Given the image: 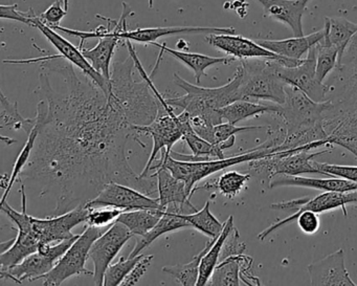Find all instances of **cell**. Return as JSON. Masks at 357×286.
<instances>
[{
	"label": "cell",
	"mask_w": 357,
	"mask_h": 286,
	"mask_svg": "<svg viewBox=\"0 0 357 286\" xmlns=\"http://www.w3.org/2000/svg\"><path fill=\"white\" fill-rule=\"evenodd\" d=\"M326 100L340 114L357 118V38L353 37L335 68ZM325 100V101H326Z\"/></svg>",
	"instance_id": "cell-8"
},
{
	"label": "cell",
	"mask_w": 357,
	"mask_h": 286,
	"mask_svg": "<svg viewBox=\"0 0 357 286\" xmlns=\"http://www.w3.org/2000/svg\"><path fill=\"white\" fill-rule=\"evenodd\" d=\"M354 37H356V38H357V33H356V34H355V36H354Z\"/></svg>",
	"instance_id": "cell-49"
},
{
	"label": "cell",
	"mask_w": 357,
	"mask_h": 286,
	"mask_svg": "<svg viewBox=\"0 0 357 286\" xmlns=\"http://www.w3.org/2000/svg\"><path fill=\"white\" fill-rule=\"evenodd\" d=\"M239 238V231H238L237 227H234L229 235L227 236L225 244H223L220 261L225 260L229 257L243 254L244 250H246V244L244 242H240Z\"/></svg>",
	"instance_id": "cell-41"
},
{
	"label": "cell",
	"mask_w": 357,
	"mask_h": 286,
	"mask_svg": "<svg viewBox=\"0 0 357 286\" xmlns=\"http://www.w3.org/2000/svg\"><path fill=\"white\" fill-rule=\"evenodd\" d=\"M123 212H126V211L112 208V206L91 208L86 225L97 227H108V225H112Z\"/></svg>",
	"instance_id": "cell-39"
},
{
	"label": "cell",
	"mask_w": 357,
	"mask_h": 286,
	"mask_svg": "<svg viewBox=\"0 0 357 286\" xmlns=\"http://www.w3.org/2000/svg\"><path fill=\"white\" fill-rule=\"evenodd\" d=\"M263 7L264 17L286 24L294 36H304L303 15L310 0H257Z\"/></svg>",
	"instance_id": "cell-23"
},
{
	"label": "cell",
	"mask_w": 357,
	"mask_h": 286,
	"mask_svg": "<svg viewBox=\"0 0 357 286\" xmlns=\"http://www.w3.org/2000/svg\"><path fill=\"white\" fill-rule=\"evenodd\" d=\"M349 204H357V191L325 192V193L319 194V195L315 196L314 198H309L306 204L298 212L294 213L291 216L287 217L283 220L278 221L275 225H271V227L261 232L258 235V239H266L273 232L294 223L296 217L303 211H313V212L319 214V213L342 208L344 215H347L346 206H349Z\"/></svg>",
	"instance_id": "cell-19"
},
{
	"label": "cell",
	"mask_w": 357,
	"mask_h": 286,
	"mask_svg": "<svg viewBox=\"0 0 357 286\" xmlns=\"http://www.w3.org/2000/svg\"><path fill=\"white\" fill-rule=\"evenodd\" d=\"M18 181L20 183L22 193V212H17L7 202L0 204L1 211L11 219L18 229L17 237L11 248L0 255L1 271L15 266L26 257L37 252L40 246V239L33 225L32 216L26 213V185L22 183V179H18Z\"/></svg>",
	"instance_id": "cell-9"
},
{
	"label": "cell",
	"mask_w": 357,
	"mask_h": 286,
	"mask_svg": "<svg viewBox=\"0 0 357 286\" xmlns=\"http://www.w3.org/2000/svg\"><path fill=\"white\" fill-rule=\"evenodd\" d=\"M149 8H153V0H149Z\"/></svg>",
	"instance_id": "cell-48"
},
{
	"label": "cell",
	"mask_w": 357,
	"mask_h": 286,
	"mask_svg": "<svg viewBox=\"0 0 357 286\" xmlns=\"http://www.w3.org/2000/svg\"><path fill=\"white\" fill-rule=\"evenodd\" d=\"M309 197L298 198V200H289V202H277V204H271V208L277 211H294L298 212L305 204Z\"/></svg>",
	"instance_id": "cell-46"
},
{
	"label": "cell",
	"mask_w": 357,
	"mask_h": 286,
	"mask_svg": "<svg viewBox=\"0 0 357 286\" xmlns=\"http://www.w3.org/2000/svg\"><path fill=\"white\" fill-rule=\"evenodd\" d=\"M86 208H112L124 211L141 210V209H164L160 206V198H152L139 190L119 183L106 185L93 200L85 204Z\"/></svg>",
	"instance_id": "cell-14"
},
{
	"label": "cell",
	"mask_w": 357,
	"mask_h": 286,
	"mask_svg": "<svg viewBox=\"0 0 357 286\" xmlns=\"http://www.w3.org/2000/svg\"><path fill=\"white\" fill-rule=\"evenodd\" d=\"M109 227H97L87 225L85 231L80 234L70 246L66 254L60 258L57 264L50 273L41 278L43 285H61L63 282L74 276L93 275V271H89L85 266L89 259V250L93 242Z\"/></svg>",
	"instance_id": "cell-11"
},
{
	"label": "cell",
	"mask_w": 357,
	"mask_h": 286,
	"mask_svg": "<svg viewBox=\"0 0 357 286\" xmlns=\"http://www.w3.org/2000/svg\"><path fill=\"white\" fill-rule=\"evenodd\" d=\"M252 175L242 174L237 171H229L219 177L217 181L216 187L220 192L221 195L227 198H234L245 188L246 183L250 181Z\"/></svg>",
	"instance_id": "cell-37"
},
{
	"label": "cell",
	"mask_w": 357,
	"mask_h": 286,
	"mask_svg": "<svg viewBox=\"0 0 357 286\" xmlns=\"http://www.w3.org/2000/svg\"><path fill=\"white\" fill-rule=\"evenodd\" d=\"M324 29L326 38L332 45L337 47L340 62L347 47L357 33V24L342 17H326Z\"/></svg>",
	"instance_id": "cell-30"
},
{
	"label": "cell",
	"mask_w": 357,
	"mask_h": 286,
	"mask_svg": "<svg viewBox=\"0 0 357 286\" xmlns=\"http://www.w3.org/2000/svg\"><path fill=\"white\" fill-rule=\"evenodd\" d=\"M215 239L208 240L204 246V250L199 252V254L193 257L189 263L185 264L169 265V266L162 267V271L172 276L177 280L181 285H197L198 277H199L200 264H202V258H204L208 248L214 243Z\"/></svg>",
	"instance_id": "cell-33"
},
{
	"label": "cell",
	"mask_w": 357,
	"mask_h": 286,
	"mask_svg": "<svg viewBox=\"0 0 357 286\" xmlns=\"http://www.w3.org/2000/svg\"><path fill=\"white\" fill-rule=\"evenodd\" d=\"M132 237V234L123 223L114 221L93 242L89 250V259L93 263V277L96 285H103L104 276L112 260Z\"/></svg>",
	"instance_id": "cell-13"
},
{
	"label": "cell",
	"mask_w": 357,
	"mask_h": 286,
	"mask_svg": "<svg viewBox=\"0 0 357 286\" xmlns=\"http://www.w3.org/2000/svg\"><path fill=\"white\" fill-rule=\"evenodd\" d=\"M79 236L80 234L55 244L41 243L37 252L26 257L22 262L11 269L0 271V278L1 280H13L18 284H22L24 280L32 282L41 280L43 276L53 269Z\"/></svg>",
	"instance_id": "cell-12"
},
{
	"label": "cell",
	"mask_w": 357,
	"mask_h": 286,
	"mask_svg": "<svg viewBox=\"0 0 357 286\" xmlns=\"http://www.w3.org/2000/svg\"><path fill=\"white\" fill-rule=\"evenodd\" d=\"M191 128L189 112L183 110L181 114L176 116L174 107L166 110L162 105H160L158 116L151 124L146 126H135V129L141 135L145 133L150 135L153 142L149 160L141 174L143 176L150 175V169L155 158H158V153H162L164 149L171 151L174 144L183 139V135Z\"/></svg>",
	"instance_id": "cell-10"
},
{
	"label": "cell",
	"mask_w": 357,
	"mask_h": 286,
	"mask_svg": "<svg viewBox=\"0 0 357 286\" xmlns=\"http://www.w3.org/2000/svg\"><path fill=\"white\" fill-rule=\"evenodd\" d=\"M310 145L303 146L294 150L275 152L271 156L250 162V168L255 174L263 179V183L269 185L271 179L278 175L298 176L303 174H323L313 166V160L317 156L330 152L329 150L312 152ZM324 175V174H323Z\"/></svg>",
	"instance_id": "cell-7"
},
{
	"label": "cell",
	"mask_w": 357,
	"mask_h": 286,
	"mask_svg": "<svg viewBox=\"0 0 357 286\" xmlns=\"http://www.w3.org/2000/svg\"><path fill=\"white\" fill-rule=\"evenodd\" d=\"M206 41L218 51L223 52L227 56L236 58L240 61L252 59V58H273V59L280 60L282 62V66H287V68H294V66L302 63L303 61V59H291V58L277 55L259 45L257 41L245 38L240 35H206Z\"/></svg>",
	"instance_id": "cell-15"
},
{
	"label": "cell",
	"mask_w": 357,
	"mask_h": 286,
	"mask_svg": "<svg viewBox=\"0 0 357 286\" xmlns=\"http://www.w3.org/2000/svg\"><path fill=\"white\" fill-rule=\"evenodd\" d=\"M165 210L162 209H141L126 211L118 217L116 221L123 223L133 236L146 235L160 221Z\"/></svg>",
	"instance_id": "cell-29"
},
{
	"label": "cell",
	"mask_w": 357,
	"mask_h": 286,
	"mask_svg": "<svg viewBox=\"0 0 357 286\" xmlns=\"http://www.w3.org/2000/svg\"><path fill=\"white\" fill-rule=\"evenodd\" d=\"M326 106L327 101H313L300 89L287 84L285 102L275 114L287 130L284 148L296 149L329 140L321 122Z\"/></svg>",
	"instance_id": "cell-3"
},
{
	"label": "cell",
	"mask_w": 357,
	"mask_h": 286,
	"mask_svg": "<svg viewBox=\"0 0 357 286\" xmlns=\"http://www.w3.org/2000/svg\"><path fill=\"white\" fill-rule=\"evenodd\" d=\"M154 47L160 50V53L169 54L176 58L181 63L193 70L195 74L196 83L200 84L202 77L206 76V68L211 66H218V64H231L236 61V58L227 56V57H211V56L202 55L197 53H187V52L176 51V50L170 49L166 45H160V43H153Z\"/></svg>",
	"instance_id": "cell-26"
},
{
	"label": "cell",
	"mask_w": 357,
	"mask_h": 286,
	"mask_svg": "<svg viewBox=\"0 0 357 286\" xmlns=\"http://www.w3.org/2000/svg\"><path fill=\"white\" fill-rule=\"evenodd\" d=\"M89 214V209L85 204H80L68 212L53 215V217L37 218L32 216V221L40 244H53L76 237L78 234L73 233V229L81 223H86Z\"/></svg>",
	"instance_id": "cell-16"
},
{
	"label": "cell",
	"mask_w": 357,
	"mask_h": 286,
	"mask_svg": "<svg viewBox=\"0 0 357 286\" xmlns=\"http://www.w3.org/2000/svg\"><path fill=\"white\" fill-rule=\"evenodd\" d=\"M315 57H317V78L319 82H323L327 78L330 73L333 72L337 66L338 50L337 47L332 45L328 39L324 38L314 45Z\"/></svg>",
	"instance_id": "cell-36"
},
{
	"label": "cell",
	"mask_w": 357,
	"mask_h": 286,
	"mask_svg": "<svg viewBox=\"0 0 357 286\" xmlns=\"http://www.w3.org/2000/svg\"><path fill=\"white\" fill-rule=\"evenodd\" d=\"M234 28H215V27H167V28L137 29L133 31H125L118 35L122 40L131 43L153 45L162 37L177 36V35H211L235 34Z\"/></svg>",
	"instance_id": "cell-22"
},
{
	"label": "cell",
	"mask_w": 357,
	"mask_h": 286,
	"mask_svg": "<svg viewBox=\"0 0 357 286\" xmlns=\"http://www.w3.org/2000/svg\"><path fill=\"white\" fill-rule=\"evenodd\" d=\"M142 255L137 257H121L118 262L110 264L104 276V286L122 285L123 281L127 277L131 269L141 259Z\"/></svg>",
	"instance_id": "cell-38"
},
{
	"label": "cell",
	"mask_w": 357,
	"mask_h": 286,
	"mask_svg": "<svg viewBox=\"0 0 357 286\" xmlns=\"http://www.w3.org/2000/svg\"><path fill=\"white\" fill-rule=\"evenodd\" d=\"M280 112L279 104H266L252 100H238L220 110L223 120L231 124H237L241 121L260 116V114H278Z\"/></svg>",
	"instance_id": "cell-27"
},
{
	"label": "cell",
	"mask_w": 357,
	"mask_h": 286,
	"mask_svg": "<svg viewBox=\"0 0 357 286\" xmlns=\"http://www.w3.org/2000/svg\"><path fill=\"white\" fill-rule=\"evenodd\" d=\"M278 187H302L309 189L319 190L324 192H352L357 191V183L340 179V177H329V179H312V177L288 176L278 175L269 183V188Z\"/></svg>",
	"instance_id": "cell-24"
},
{
	"label": "cell",
	"mask_w": 357,
	"mask_h": 286,
	"mask_svg": "<svg viewBox=\"0 0 357 286\" xmlns=\"http://www.w3.org/2000/svg\"><path fill=\"white\" fill-rule=\"evenodd\" d=\"M3 142H7L8 145H12V144L16 143L15 140L10 139V137H1Z\"/></svg>",
	"instance_id": "cell-47"
},
{
	"label": "cell",
	"mask_w": 357,
	"mask_h": 286,
	"mask_svg": "<svg viewBox=\"0 0 357 286\" xmlns=\"http://www.w3.org/2000/svg\"><path fill=\"white\" fill-rule=\"evenodd\" d=\"M36 62L53 72L59 84L40 68L35 116L40 130L20 177L38 183L41 197H55L53 215L86 204L110 183L156 193L158 179L135 173L127 158L129 140L146 148L141 133L112 107L107 95L89 77L81 79L60 55L24 60Z\"/></svg>",
	"instance_id": "cell-1"
},
{
	"label": "cell",
	"mask_w": 357,
	"mask_h": 286,
	"mask_svg": "<svg viewBox=\"0 0 357 286\" xmlns=\"http://www.w3.org/2000/svg\"><path fill=\"white\" fill-rule=\"evenodd\" d=\"M0 128L24 130L28 135L34 128L36 118H24L18 110L17 102L10 101L3 91L0 93Z\"/></svg>",
	"instance_id": "cell-32"
},
{
	"label": "cell",
	"mask_w": 357,
	"mask_h": 286,
	"mask_svg": "<svg viewBox=\"0 0 357 286\" xmlns=\"http://www.w3.org/2000/svg\"><path fill=\"white\" fill-rule=\"evenodd\" d=\"M242 68L238 66L233 79L227 84L215 89H206L191 83L174 74V83L185 91L183 97L168 98L166 101L172 107L189 112L190 116H204L216 125L223 123L220 110L240 99L239 86Z\"/></svg>",
	"instance_id": "cell-4"
},
{
	"label": "cell",
	"mask_w": 357,
	"mask_h": 286,
	"mask_svg": "<svg viewBox=\"0 0 357 286\" xmlns=\"http://www.w3.org/2000/svg\"><path fill=\"white\" fill-rule=\"evenodd\" d=\"M325 36V29L319 32L312 33L307 36L292 37L283 40H267L259 39L257 43L265 49L283 57L291 59H302L305 54H308L311 47L319 43Z\"/></svg>",
	"instance_id": "cell-25"
},
{
	"label": "cell",
	"mask_w": 357,
	"mask_h": 286,
	"mask_svg": "<svg viewBox=\"0 0 357 286\" xmlns=\"http://www.w3.org/2000/svg\"><path fill=\"white\" fill-rule=\"evenodd\" d=\"M242 255V254H241ZM241 255L229 257L220 261L213 271L208 283L214 286L240 285L241 273Z\"/></svg>",
	"instance_id": "cell-35"
},
{
	"label": "cell",
	"mask_w": 357,
	"mask_h": 286,
	"mask_svg": "<svg viewBox=\"0 0 357 286\" xmlns=\"http://www.w3.org/2000/svg\"><path fill=\"white\" fill-rule=\"evenodd\" d=\"M315 66L317 57L313 47L307 54L306 59H303L302 63L294 68H287L280 63L278 66V73L288 85L300 89L313 101L324 102L327 98L329 86L326 83L319 82L317 78Z\"/></svg>",
	"instance_id": "cell-18"
},
{
	"label": "cell",
	"mask_w": 357,
	"mask_h": 286,
	"mask_svg": "<svg viewBox=\"0 0 357 286\" xmlns=\"http://www.w3.org/2000/svg\"><path fill=\"white\" fill-rule=\"evenodd\" d=\"M153 255H142L141 259L137 261L130 273L127 275L123 281L122 285H135L139 280L147 273L148 269L151 266Z\"/></svg>",
	"instance_id": "cell-43"
},
{
	"label": "cell",
	"mask_w": 357,
	"mask_h": 286,
	"mask_svg": "<svg viewBox=\"0 0 357 286\" xmlns=\"http://www.w3.org/2000/svg\"><path fill=\"white\" fill-rule=\"evenodd\" d=\"M192 227L191 225L183 217V214L174 212V211L166 210L162 218L154 225L153 229H150L146 235L142 236L141 239L137 240V246L133 248L132 252L128 257L139 256L146 248L153 243L158 237L170 233V232L177 231L181 229H188Z\"/></svg>",
	"instance_id": "cell-28"
},
{
	"label": "cell",
	"mask_w": 357,
	"mask_h": 286,
	"mask_svg": "<svg viewBox=\"0 0 357 286\" xmlns=\"http://www.w3.org/2000/svg\"><path fill=\"white\" fill-rule=\"evenodd\" d=\"M210 200L206 202L202 210L196 211L191 214H183V218L191 225L192 227L202 232L211 239L218 237L225 227V223H221L210 210Z\"/></svg>",
	"instance_id": "cell-34"
},
{
	"label": "cell",
	"mask_w": 357,
	"mask_h": 286,
	"mask_svg": "<svg viewBox=\"0 0 357 286\" xmlns=\"http://www.w3.org/2000/svg\"><path fill=\"white\" fill-rule=\"evenodd\" d=\"M132 56L125 61L114 62L109 80L108 101L129 124L146 126L151 124L160 112V103L147 81H135Z\"/></svg>",
	"instance_id": "cell-2"
},
{
	"label": "cell",
	"mask_w": 357,
	"mask_h": 286,
	"mask_svg": "<svg viewBox=\"0 0 357 286\" xmlns=\"http://www.w3.org/2000/svg\"><path fill=\"white\" fill-rule=\"evenodd\" d=\"M262 126H236L231 123H221L214 127V144H221L231 139L238 133H245V131L258 130L262 129Z\"/></svg>",
	"instance_id": "cell-40"
},
{
	"label": "cell",
	"mask_w": 357,
	"mask_h": 286,
	"mask_svg": "<svg viewBox=\"0 0 357 286\" xmlns=\"http://www.w3.org/2000/svg\"><path fill=\"white\" fill-rule=\"evenodd\" d=\"M234 225V217L229 216L225 223V227L220 235L215 239L214 243L208 248V252L204 255L200 264L199 277H198L197 285H206L212 277L213 271L216 269L218 263L220 262L221 250H222L223 244L227 240V236L231 233Z\"/></svg>",
	"instance_id": "cell-31"
},
{
	"label": "cell",
	"mask_w": 357,
	"mask_h": 286,
	"mask_svg": "<svg viewBox=\"0 0 357 286\" xmlns=\"http://www.w3.org/2000/svg\"><path fill=\"white\" fill-rule=\"evenodd\" d=\"M273 153L275 152H273V150L262 149L257 146L254 149L248 150L244 153L231 156V158H211V160H206L189 162V160H175L171 156V151L164 149L160 153V162L156 165H152L150 172L151 170H156L158 168L167 169L175 177L185 181L187 183L188 190L193 195L194 192L198 190V188H195L196 183H199L206 177L211 176V175L229 168V167L243 164V163H250Z\"/></svg>",
	"instance_id": "cell-6"
},
{
	"label": "cell",
	"mask_w": 357,
	"mask_h": 286,
	"mask_svg": "<svg viewBox=\"0 0 357 286\" xmlns=\"http://www.w3.org/2000/svg\"><path fill=\"white\" fill-rule=\"evenodd\" d=\"M32 14L33 28L38 29L43 36L53 45V47L57 50L58 53L64 59L70 61V63L74 64L75 66L79 68L85 76L89 77L91 80H93L106 95H108L109 91V81L104 78L103 75L98 73L95 68L91 66V64L87 61L86 58L83 55L82 50L80 47H77L76 45L70 43V41L66 40L61 35L55 32V29L47 26L43 24L40 20L39 16L35 15L31 10Z\"/></svg>",
	"instance_id": "cell-17"
},
{
	"label": "cell",
	"mask_w": 357,
	"mask_h": 286,
	"mask_svg": "<svg viewBox=\"0 0 357 286\" xmlns=\"http://www.w3.org/2000/svg\"><path fill=\"white\" fill-rule=\"evenodd\" d=\"M68 12L64 8L63 0H57L51 7L47 8L39 17L43 24L54 28V27L59 26L61 20L68 15Z\"/></svg>",
	"instance_id": "cell-42"
},
{
	"label": "cell",
	"mask_w": 357,
	"mask_h": 286,
	"mask_svg": "<svg viewBox=\"0 0 357 286\" xmlns=\"http://www.w3.org/2000/svg\"><path fill=\"white\" fill-rule=\"evenodd\" d=\"M311 285L355 286L344 263V250H338L307 267Z\"/></svg>",
	"instance_id": "cell-21"
},
{
	"label": "cell",
	"mask_w": 357,
	"mask_h": 286,
	"mask_svg": "<svg viewBox=\"0 0 357 286\" xmlns=\"http://www.w3.org/2000/svg\"><path fill=\"white\" fill-rule=\"evenodd\" d=\"M18 5L5 6L0 7V17L1 20H15V22H22V24H28L33 27L32 14L22 13L17 11Z\"/></svg>",
	"instance_id": "cell-45"
},
{
	"label": "cell",
	"mask_w": 357,
	"mask_h": 286,
	"mask_svg": "<svg viewBox=\"0 0 357 286\" xmlns=\"http://www.w3.org/2000/svg\"><path fill=\"white\" fill-rule=\"evenodd\" d=\"M294 221L298 223V227L306 235H314L321 225L319 214L313 211H303L296 217Z\"/></svg>",
	"instance_id": "cell-44"
},
{
	"label": "cell",
	"mask_w": 357,
	"mask_h": 286,
	"mask_svg": "<svg viewBox=\"0 0 357 286\" xmlns=\"http://www.w3.org/2000/svg\"><path fill=\"white\" fill-rule=\"evenodd\" d=\"M282 62L273 58L241 60V100L268 101L282 105L286 100L287 83L280 77L278 66Z\"/></svg>",
	"instance_id": "cell-5"
},
{
	"label": "cell",
	"mask_w": 357,
	"mask_h": 286,
	"mask_svg": "<svg viewBox=\"0 0 357 286\" xmlns=\"http://www.w3.org/2000/svg\"><path fill=\"white\" fill-rule=\"evenodd\" d=\"M152 175L158 179V198L165 211L168 206L178 209L181 214H191L198 211L191 204L193 195L190 193L185 181L177 179L165 168L156 169V172Z\"/></svg>",
	"instance_id": "cell-20"
}]
</instances>
